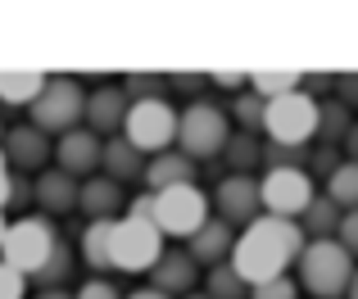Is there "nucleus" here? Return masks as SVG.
Returning <instances> with one entry per match:
<instances>
[{"instance_id": "nucleus-1", "label": "nucleus", "mask_w": 358, "mask_h": 299, "mask_svg": "<svg viewBox=\"0 0 358 299\" xmlns=\"http://www.w3.org/2000/svg\"><path fill=\"white\" fill-rule=\"evenodd\" d=\"M304 245H308V236H304L299 222L263 213L259 222H250V227L241 231L231 268H236L245 282H250V291H254V286L272 282V277H290V268L299 263Z\"/></svg>"}, {"instance_id": "nucleus-2", "label": "nucleus", "mask_w": 358, "mask_h": 299, "mask_svg": "<svg viewBox=\"0 0 358 299\" xmlns=\"http://www.w3.org/2000/svg\"><path fill=\"white\" fill-rule=\"evenodd\" d=\"M295 272H299V291L308 299H345L358 272V258L341 240H308Z\"/></svg>"}, {"instance_id": "nucleus-3", "label": "nucleus", "mask_w": 358, "mask_h": 299, "mask_svg": "<svg viewBox=\"0 0 358 299\" xmlns=\"http://www.w3.org/2000/svg\"><path fill=\"white\" fill-rule=\"evenodd\" d=\"M59 231H55V222L45 218V213H23V218L9 222L5 240H0V263L18 268V272L32 282L36 272H41L45 263H50L55 245H59Z\"/></svg>"}, {"instance_id": "nucleus-4", "label": "nucleus", "mask_w": 358, "mask_h": 299, "mask_svg": "<svg viewBox=\"0 0 358 299\" xmlns=\"http://www.w3.org/2000/svg\"><path fill=\"white\" fill-rule=\"evenodd\" d=\"M231 141V114L213 100H191L182 109V127H177V150L191 154L195 163L218 159Z\"/></svg>"}, {"instance_id": "nucleus-5", "label": "nucleus", "mask_w": 358, "mask_h": 299, "mask_svg": "<svg viewBox=\"0 0 358 299\" xmlns=\"http://www.w3.org/2000/svg\"><path fill=\"white\" fill-rule=\"evenodd\" d=\"M164 231H159V222L155 218H122L114 222V245H109V258H114V272H155L159 268V258L168 254L164 249Z\"/></svg>"}, {"instance_id": "nucleus-6", "label": "nucleus", "mask_w": 358, "mask_h": 299, "mask_svg": "<svg viewBox=\"0 0 358 299\" xmlns=\"http://www.w3.org/2000/svg\"><path fill=\"white\" fill-rule=\"evenodd\" d=\"M32 114V127H41L45 136H69L73 127H82L87 123V91H82V82L78 78H50L45 82V91L36 96V105L27 109Z\"/></svg>"}, {"instance_id": "nucleus-7", "label": "nucleus", "mask_w": 358, "mask_h": 299, "mask_svg": "<svg viewBox=\"0 0 358 299\" xmlns=\"http://www.w3.org/2000/svg\"><path fill=\"white\" fill-rule=\"evenodd\" d=\"M317 109L322 100L290 91L281 100H268V118H263V136L277 145H313L317 141Z\"/></svg>"}, {"instance_id": "nucleus-8", "label": "nucleus", "mask_w": 358, "mask_h": 299, "mask_svg": "<svg viewBox=\"0 0 358 299\" xmlns=\"http://www.w3.org/2000/svg\"><path fill=\"white\" fill-rule=\"evenodd\" d=\"M177 127H182V114H177L168 100H136L131 114H127L122 136H127L145 159H155V154H164V150L177 145Z\"/></svg>"}, {"instance_id": "nucleus-9", "label": "nucleus", "mask_w": 358, "mask_h": 299, "mask_svg": "<svg viewBox=\"0 0 358 299\" xmlns=\"http://www.w3.org/2000/svg\"><path fill=\"white\" fill-rule=\"evenodd\" d=\"M209 218H213V195H204L200 182L195 186H173V191L155 195V222H159L164 236L191 240Z\"/></svg>"}, {"instance_id": "nucleus-10", "label": "nucleus", "mask_w": 358, "mask_h": 299, "mask_svg": "<svg viewBox=\"0 0 358 299\" xmlns=\"http://www.w3.org/2000/svg\"><path fill=\"white\" fill-rule=\"evenodd\" d=\"M259 191H263V213L290 218V222H299L304 209L317 200L308 168H268V173L259 177Z\"/></svg>"}, {"instance_id": "nucleus-11", "label": "nucleus", "mask_w": 358, "mask_h": 299, "mask_svg": "<svg viewBox=\"0 0 358 299\" xmlns=\"http://www.w3.org/2000/svg\"><path fill=\"white\" fill-rule=\"evenodd\" d=\"M213 213L231 227H250V222L263 218V191H259V177L250 173H227L218 186H213Z\"/></svg>"}, {"instance_id": "nucleus-12", "label": "nucleus", "mask_w": 358, "mask_h": 299, "mask_svg": "<svg viewBox=\"0 0 358 299\" xmlns=\"http://www.w3.org/2000/svg\"><path fill=\"white\" fill-rule=\"evenodd\" d=\"M55 168H64L78 182L100 177L105 173V136H96L91 127H73L69 136L55 141Z\"/></svg>"}, {"instance_id": "nucleus-13", "label": "nucleus", "mask_w": 358, "mask_h": 299, "mask_svg": "<svg viewBox=\"0 0 358 299\" xmlns=\"http://www.w3.org/2000/svg\"><path fill=\"white\" fill-rule=\"evenodd\" d=\"M127 114H131V96L122 91V82H105V87L87 91V127L96 136H118L127 127Z\"/></svg>"}, {"instance_id": "nucleus-14", "label": "nucleus", "mask_w": 358, "mask_h": 299, "mask_svg": "<svg viewBox=\"0 0 358 299\" xmlns=\"http://www.w3.org/2000/svg\"><path fill=\"white\" fill-rule=\"evenodd\" d=\"M5 159H9L14 173H27V177L45 173V168H50V136H45L41 127H32V123L9 127L5 132Z\"/></svg>"}, {"instance_id": "nucleus-15", "label": "nucleus", "mask_w": 358, "mask_h": 299, "mask_svg": "<svg viewBox=\"0 0 358 299\" xmlns=\"http://www.w3.org/2000/svg\"><path fill=\"white\" fill-rule=\"evenodd\" d=\"M236 227L231 222H222L218 213H213L209 222H204L200 231H195L191 240H186V249H191V258L200 268H218V263H231V254H236Z\"/></svg>"}, {"instance_id": "nucleus-16", "label": "nucleus", "mask_w": 358, "mask_h": 299, "mask_svg": "<svg viewBox=\"0 0 358 299\" xmlns=\"http://www.w3.org/2000/svg\"><path fill=\"white\" fill-rule=\"evenodd\" d=\"M200 263L191 258V249H168L164 258H159V268L150 272V286L155 291H164L168 299H186L195 295V282H200Z\"/></svg>"}, {"instance_id": "nucleus-17", "label": "nucleus", "mask_w": 358, "mask_h": 299, "mask_svg": "<svg viewBox=\"0 0 358 299\" xmlns=\"http://www.w3.org/2000/svg\"><path fill=\"white\" fill-rule=\"evenodd\" d=\"M78 195H82V182L69 177L64 168H45L36 173V209L45 218H64V213L78 209Z\"/></svg>"}, {"instance_id": "nucleus-18", "label": "nucleus", "mask_w": 358, "mask_h": 299, "mask_svg": "<svg viewBox=\"0 0 358 299\" xmlns=\"http://www.w3.org/2000/svg\"><path fill=\"white\" fill-rule=\"evenodd\" d=\"M195 177H200V163H195L191 154H182V150H164V154H155L145 163L150 195H164V191H173V186H195Z\"/></svg>"}, {"instance_id": "nucleus-19", "label": "nucleus", "mask_w": 358, "mask_h": 299, "mask_svg": "<svg viewBox=\"0 0 358 299\" xmlns=\"http://www.w3.org/2000/svg\"><path fill=\"white\" fill-rule=\"evenodd\" d=\"M122 186L114 182V177H91V182H82V195H78V209L87 213V222H118L122 213Z\"/></svg>"}, {"instance_id": "nucleus-20", "label": "nucleus", "mask_w": 358, "mask_h": 299, "mask_svg": "<svg viewBox=\"0 0 358 299\" xmlns=\"http://www.w3.org/2000/svg\"><path fill=\"white\" fill-rule=\"evenodd\" d=\"M145 163L150 159L141 154L136 145L127 141V136H109L105 141V177H114L118 186H131V182H145Z\"/></svg>"}, {"instance_id": "nucleus-21", "label": "nucleus", "mask_w": 358, "mask_h": 299, "mask_svg": "<svg viewBox=\"0 0 358 299\" xmlns=\"http://www.w3.org/2000/svg\"><path fill=\"white\" fill-rule=\"evenodd\" d=\"M45 73H32V68H0V105L9 109H32L36 96L45 91Z\"/></svg>"}, {"instance_id": "nucleus-22", "label": "nucleus", "mask_w": 358, "mask_h": 299, "mask_svg": "<svg viewBox=\"0 0 358 299\" xmlns=\"http://www.w3.org/2000/svg\"><path fill=\"white\" fill-rule=\"evenodd\" d=\"M109 245H114V222H87L82 236H78V258L91 268V272H114Z\"/></svg>"}, {"instance_id": "nucleus-23", "label": "nucleus", "mask_w": 358, "mask_h": 299, "mask_svg": "<svg viewBox=\"0 0 358 299\" xmlns=\"http://www.w3.org/2000/svg\"><path fill=\"white\" fill-rule=\"evenodd\" d=\"M341 222H345V209L331 200V195H317V200L304 209L299 227H304L308 240H336V236H341Z\"/></svg>"}, {"instance_id": "nucleus-24", "label": "nucleus", "mask_w": 358, "mask_h": 299, "mask_svg": "<svg viewBox=\"0 0 358 299\" xmlns=\"http://www.w3.org/2000/svg\"><path fill=\"white\" fill-rule=\"evenodd\" d=\"M354 127V114L341 105V100H322V109H317V145H345V136H350Z\"/></svg>"}, {"instance_id": "nucleus-25", "label": "nucleus", "mask_w": 358, "mask_h": 299, "mask_svg": "<svg viewBox=\"0 0 358 299\" xmlns=\"http://www.w3.org/2000/svg\"><path fill=\"white\" fill-rule=\"evenodd\" d=\"M299 87H304V73H295V68H259V73H250V91L263 96V100H281V96H290V91H299Z\"/></svg>"}, {"instance_id": "nucleus-26", "label": "nucleus", "mask_w": 358, "mask_h": 299, "mask_svg": "<svg viewBox=\"0 0 358 299\" xmlns=\"http://www.w3.org/2000/svg\"><path fill=\"white\" fill-rule=\"evenodd\" d=\"M73 268H78V249H73L69 240H59V245H55V254H50V263H45L32 282L41 286V291H64V282L73 277Z\"/></svg>"}, {"instance_id": "nucleus-27", "label": "nucleus", "mask_w": 358, "mask_h": 299, "mask_svg": "<svg viewBox=\"0 0 358 299\" xmlns=\"http://www.w3.org/2000/svg\"><path fill=\"white\" fill-rule=\"evenodd\" d=\"M222 159L231 163V173H250L254 177V168L263 163V141L254 132H231V141L227 150H222Z\"/></svg>"}, {"instance_id": "nucleus-28", "label": "nucleus", "mask_w": 358, "mask_h": 299, "mask_svg": "<svg viewBox=\"0 0 358 299\" xmlns=\"http://www.w3.org/2000/svg\"><path fill=\"white\" fill-rule=\"evenodd\" d=\"M204 295L209 299H245L250 295V282H245L231 263H218V268L204 272Z\"/></svg>"}, {"instance_id": "nucleus-29", "label": "nucleus", "mask_w": 358, "mask_h": 299, "mask_svg": "<svg viewBox=\"0 0 358 299\" xmlns=\"http://www.w3.org/2000/svg\"><path fill=\"white\" fill-rule=\"evenodd\" d=\"M263 118H268V100L254 96V91H241L236 100H231V123H236V132H263Z\"/></svg>"}, {"instance_id": "nucleus-30", "label": "nucleus", "mask_w": 358, "mask_h": 299, "mask_svg": "<svg viewBox=\"0 0 358 299\" xmlns=\"http://www.w3.org/2000/svg\"><path fill=\"white\" fill-rule=\"evenodd\" d=\"M327 195H331V200L341 204L345 213H354V209H358V163H350V159H345V163L331 173V182H327Z\"/></svg>"}, {"instance_id": "nucleus-31", "label": "nucleus", "mask_w": 358, "mask_h": 299, "mask_svg": "<svg viewBox=\"0 0 358 299\" xmlns=\"http://www.w3.org/2000/svg\"><path fill=\"white\" fill-rule=\"evenodd\" d=\"M122 91L131 96V105L136 100H164L168 73H122Z\"/></svg>"}, {"instance_id": "nucleus-32", "label": "nucleus", "mask_w": 358, "mask_h": 299, "mask_svg": "<svg viewBox=\"0 0 358 299\" xmlns=\"http://www.w3.org/2000/svg\"><path fill=\"white\" fill-rule=\"evenodd\" d=\"M27 204H36V177H27V173H14L9 168V191H5V213L9 209H27Z\"/></svg>"}, {"instance_id": "nucleus-33", "label": "nucleus", "mask_w": 358, "mask_h": 299, "mask_svg": "<svg viewBox=\"0 0 358 299\" xmlns=\"http://www.w3.org/2000/svg\"><path fill=\"white\" fill-rule=\"evenodd\" d=\"M341 145H313V154H308V177H322V182H331V173L341 168Z\"/></svg>"}, {"instance_id": "nucleus-34", "label": "nucleus", "mask_w": 358, "mask_h": 299, "mask_svg": "<svg viewBox=\"0 0 358 299\" xmlns=\"http://www.w3.org/2000/svg\"><path fill=\"white\" fill-rule=\"evenodd\" d=\"M250 299H299V277H272V282L254 286Z\"/></svg>"}, {"instance_id": "nucleus-35", "label": "nucleus", "mask_w": 358, "mask_h": 299, "mask_svg": "<svg viewBox=\"0 0 358 299\" xmlns=\"http://www.w3.org/2000/svg\"><path fill=\"white\" fill-rule=\"evenodd\" d=\"M73 299H122V295L109 277H91V282H82L78 291H73Z\"/></svg>"}, {"instance_id": "nucleus-36", "label": "nucleus", "mask_w": 358, "mask_h": 299, "mask_svg": "<svg viewBox=\"0 0 358 299\" xmlns=\"http://www.w3.org/2000/svg\"><path fill=\"white\" fill-rule=\"evenodd\" d=\"M23 295H27V277L18 268L0 263V299H23Z\"/></svg>"}, {"instance_id": "nucleus-37", "label": "nucleus", "mask_w": 358, "mask_h": 299, "mask_svg": "<svg viewBox=\"0 0 358 299\" xmlns=\"http://www.w3.org/2000/svg\"><path fill=\"white\" fill-rule=\"evenodd\" d=\"M168 87L182 91V96H195V91L213 87V82H209V73H168Z\"/></svg>"}, {"instance_id": "nucleus-38", "label": "nucleus", "mask_w": 358, "mask_h": 299, "mask_svg": "<svg viewBox=\"0 0 358 299\" xmlns=\"http://www.w3.org/2000/svg\"><path fill=\"white\" fill-rule=\"evenodd\" d=\"M299 91H304V96H327V100H331L336 96V73H304V87H299Z\"/></svg>"}, {"instance_id": "nucleus-39", "label": "nucleus", "mask_w": 358, "mask_h": 299, "mask_svg": "<svg viewBox=\"0 0 358 299\" xmlns=\"http://www.w3.org/2000/svg\"><path fill=\"white\" fill-rule=\"evenodd\" d=\"M336 100H341L345 109H358V73H336Z\"/></svg>"}, {"instance_id": "nucleus-40", "label": "nucleus", "mask_w": 358, "mask_h": 299, "mask_svg": "<svg viewBox=\"0 0 358 299\" xmlns=\"http://www.w3.org/2000/svg\"><path fill=\"white\" fill-rule=\"evenodd\" d=\"M209 82L213 87H222V91H250V73H236V68H218V73H209Z\"/></svg>"}, {"instance_id": "nucleus-41", "label": "nucleus", "mask_w": 358, "mask_h": 299, "mask_svg": "<svg viewBox=\"0 0 358 299\" xmlns=\"http://www.w3.org/2000/svg\"><path fill=\"white\" fill-rule=\"evenodd\" d=\"M336 240H341V245H345V249H350V254L358 258V209H354V213H345L341 236H336Z\"/></svg>"}, {"instance_id": "nucleus-42", "label": "nucleus", "mask_w": 358, "mask_h": 299, "mask_svg": "<svg viewBox=\"0 0 358 299\" xmlns=\"http://www.w3.org/2000/svg\"><path fill=\"white\" fill-rule=\"evenodd\" d=\"M127 218H155V195H136V200H127Z\"/></svg>"}, {"instance_id": "nucleus-43", "label": "nucleus", "mask_w": 358, "mask_h": 299, "mask_svg": "<svg viewBox=\"0 0 358 299\" xmlns=\"http://www.w3.org/2000/svg\"><path fill=\"white\" fill-rule=\"evenodd\" d=\"M345 159H350V163H358V118H354V127H350V136H345Z\"/></svg>"}, {"instance_id": "nucleus-44", "label": "nucleus", "mask_w": 358, "mask_h": 299, "mask_svg": "<svg viewBox=\"0 0 358 299\" xmlns=\"http://www.w3.org/2000/svg\"><path fill=\"white\" fill-rule=\"evenodd\" d=\"M5 191H9V159H5V145H0V213H5Z\"/></svg>"}, {"instance_id": "nucleus-45", "label": "nucleus", "mask_w": 358, "mask_h": 299, "mask_svg": "<svg viewBox=\"0 0 358 299\" xmlns=\"http://www.w3.org/2000/svg\"><path fill=\"white\" fill-rule=\"evenodd\" d=\"M122 299H168V295L155 291V286H141V291H131V295H122Z\"/></svg>"}, {"instance_id": "nucleus-46", "label": "nucleus", "mask_w": 358, "mask_h": 299, "mask_svg": "<svg viewBox=\"0 0 358 299\" xmlns=\"http://www.w3.org/2000/svg\"><path fill=\"white\" fill-rule=\"evenodd\" d=\"M36 299H73L69 291H36Z\"/></svg>"}, {"instance_id": "nucleus-47", "label": "nucleus", "mask_w": 358, "mask_h": 299, "mask_svg": "<svg viewBox=\"0 0 358 299\" xmlns=\"http://www.w3.org/2000/svg\"><path fill=\"white\" fill-rule=\"evenodd\" d=\"M345 299H358V272H354V282H350V295Z\"/></svg>"}, {"instance_id": "nucleus-48", "label": "nucleus", "mask_w": 358, "mask_h": 299, "mask_svg": "<svg viewBox=\"0 0 358 299\" xmlns=\"http://www.w3.org/2000/svg\"><path fill=\"white\" fill-rule=\"evenodd\" d=\"M5 231H9V222H5V213H0V240H5Z\"/></svg>"}, {"instance_id": "nucleus-49", "label": "nucleus", "mask_w": 358, "mask_h": 299, "mask_svg": "<svg viewBox=\"0 0 358 299\" xmlns=\"http://www.w3.org/2000/svg\"><path fill=\"white\" fill-rule=\"evenodd\" d=\"M186 299H209V295H204V291H195V295H186Z\"/></svg>"}, {"instance_id": "nucleus-50", "label": "nucleus", "mask_w": 358, "mask_h": 299, "mask_svg": "<svg viewBox=\"0 0 358 299\" xmlns=\"http://www.w3.org/2000/svg\"><path fill=\"white\" fill-rule=\"evenodd\" d=\"M5 132H9V127H5V123H0V145H5Z\"/></svg>"}]
</instances>
